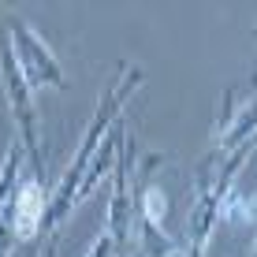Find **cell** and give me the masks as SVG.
Wrapping results in <instances>:
<instances>
[{"label":"cell","mask_w":257,"mask_h":257,"mask_svg":"<svg viewBox=\"0 0 257 257\" xmlns=\"http://www.w3.org/2000/svg\"><path fill=\"white\" fill-rule=\"evenodd\" d=\"M41 205H45L41 187H38V183H26V187L19 190V198H15V235H19V238H30L34 231H38Z\"/></svg>","instance_id":"6da1fadb"},{"label":"cell","mask_w":257,"mask_h":257,"mask_svg":"<svg viewBox=\"0 0 257 257\" xmlns=\"http://www.w3.org/2000/svg\"><path fill=\"white\" fill-rule=\"evenodd\" d=\"M146 212H149V220H157V224H161V216H164V194L157 190V187L146 194Z\"/></svg>","instance_id":"7a4b0ae2"}]
</instances>
